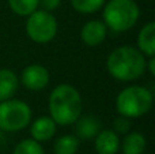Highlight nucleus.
<instances>
[{"label":"nucleus","mask_w":155,"mask_h":154,"mask_svg":"<svg viewBox=\"0 0 155 154\" xmlns=\"http://www.w3.org/2000/svg\"><path fill=\"white\" fill-rule=\"evenodd\" d=\"M105 3L106 0H71L74 10L80 14H84V15L99 11L104 7Z\"/></svg>","instance_id":"f3484780"},{"label":"nucleus","mask_w":155,"mask_h":154,"mask_svg":"<svg viewBox=\"0 0 155 154\" xmlns=\"http://www.w3.org/2000/svg\"><path fill=\"white\" fill-rule=\"evenodd\" d=\"M49 113L57 126H70L82 113V95L74 86L61 83L49 95Z\"/></svg>","instance_id":"f03ea898"},{"label":"nucleus","mask_w":155,"mask_h":154,"mask_svg":"<svg viewBox=\"0 0 155 154\" xmlns=\"http://www.w3.org/2000/svg\"><path fill=\"white\" fill-rule=\"evenodd\" d=\"M19 86V78L11 70H0V102L14 97Z\"/></svg>","instance_id":"ddd939ff"},{"label":"nucleus","mask_w":155,"mask_h":154,"mask_svg":"<svg viewBox=\"0 0 155 154\" xmlns=\"http://www.w3.org/2000/svg\"><path fill=\"white\" fill-rule=\"evenodd\" d=\"M75 134L78 139L83 141H90L97 136V134L102 130V122L99 117L94 115H86L79 116V119L75 123Z\"/></svg>","instance_id":"1a4fd4ad"},{"label":"nucleus","mask_w":155,"mask_h":154,"mask_svg":"<svg viewBox=\"0 0 155 154\" xmlns=\"http://www.w3.org/2000/svg\"><path fill=\"white\" fill-rule=\"evenodd\" d=\"M146 56L137 48L124 45L116 48L107 56L106 68L112 78L120 82L139 79L146 71Z\"/></svg>","instance_id":"f257e3e1"},{"label":"nucleus","mask_w":155,"mask_h":154,"mask_svg":"<svg viewBox=\"0 0 155 154\" xmlns=\"http://www.w3.org/2000/svg\"><path fill=\"white\" fill-rule=\"evenodd\" d=\"M79 149V139L75 135H63L53 145L54 154H76Z\"/></svg>","instance_id":"2eb2a0df"},{"label":"nucleus","mask_w":155,"mask_h":154,"mask_svg":"<svg viewBox=\"0 0 155 154\" xmlns=\"http://www.w3.org/2000/svg\"><path fill=\"white\" fill-rule=\"evenodd\" d=\"M146 68H148L151 75H155V59H154V56H150L148 63H146Z\"/></svg>","instance_id":"412c9836"},{"label":"nucleus","mask_w":155,"mask_h":154,"mask_svg":"<svg viewBox=\"0 0 155 154\" xmlns=\"http://www.w3.org/2000/svg\"><path fill=\"white\" fill-rule=\"evenodd\" d=\"M0 145H2V132H0Z\"/></svg>","instance_id":"4be33fe9"},{"label":"nucleus","mask_w":155,"mask_h":154,"mask_svg":"<svg viewBox=\"0 0 155 154\" xmlns=\"http://www.w3.org/2000/svg\"><path fill=\"white\" fill-rule=\"evenodd\" d=\"M21 82L26 89L40 92L49 83V71L41 64H30L22 71Z\"/></svg>","instance_id":"0eeeda50"},{"label":"nucleus","mask_w":155,"mask_h":154,"mask_svg":"<svg viewBox=\"0 0 155 154\" xmlns=\"http://www.w3.org/2000/svg\"><path fill=\"white\" fill-rule=\"evenodd\" d=\"M38 3H40L41 8L45 11H54L56 8L60 7V4H61V0H38Z\"/></svg>","instance_id":"aec40b11"},{"label":"nucleus","mask_w":155,"mask_h":154,"mask_svg":"<svg viewBox=\"0 0 155 154\" xmlns=\"http://www.w3.org/2000/svg\"><path fill=\"white\" fill-rule=\"evenodd\" d=\"M107 27L104 22L101 21H88L83 25L80 30V38L82 41L88 46H98L102 44L106 38Z\"/></svg>","instance_id":"6e6552de"},{"label":"nucleus","mask_w":155,"mask_h":154,"mask_svg":"<svg viewBox=\"0 0 155 154\" xmlns=\"http://www.w3.org/2000/svg\"><path fill=\"white\" fill-rule=\"evenodd\" d=\"M12 154H45L40 142L34 139H23L15 146Z\"/></svg>","instance_id":"a211bd4d"},{"label":"nucleus","mask_w":155,"mask_h":154,"mask_svg":"<svg viewBox=\"0 0 155 154\" xmlns=\"http://www.w3.org/2000/svg\"><path fill=\"white\" fill-rule=\"evenodd\" d=\"M31 122V108L25 101L5 100L0 102V131L15 132Z\"/></svg>","instance_id":"39448f33"},{"label":"nucleus","mask_w":155,"mask_h":154,"mask_svg":"<svg viewBox=\"0 0 155 154\" xmlns=\"http://www.w3.org/2000/svg\"><path fill=\"white\" fill-rule=\"evenodd\" d=\"M57 19L53 14L45 10H35L27 16L26 33L30 40L37 44H46L57 34Z\"/></svg>","instance_id":"423d86ee"},{"label":"nucleus","mask_w":155,"mask_h":154,"mask_svg":"<svg viewBox=\"0 0 155 154\" xmlns=\"http://www.w3.org/2000/svg\"><path fill=\"white\" fill-rule=\"evenodd\" d=\"M137 49L146 56L155 55V23L148 22L140 29L137 35Z\"/></svg>","instance_id":"f8f14e48"},{"label":"nucleus","mask_w":155,"mask_h":154,"mask_svg":"<svg viewBox=\"0 0 155 154\" xmlns=\"http://www.w3.org/2000/svg\"><path fill=\"white\" fill-rule=\"evenodd\" d=\"M154 95L151 90L143 86H128L123 89L116 98V109L118 115L128 119H137L151 111Z\"/></svg>","instance_id":"20e7f679"},{"label":"nucleus","mask_w":155,"mask_h":154,"mask_svg":"<svg viewBox=\"0 0 155 154\" xmlns=\"http://www.w3.org/2000/svg\"><path fill=\"white\" fill-rule=\"evenodd\" d=\"M147 146L144 135L137 131L125 134V138L123 141V145H120L124 154H143Z\"/></svg>","instance_id":"4468645a"},{"label":"nucleus","mask_w":155,"mask_h":154,"mask_svg":"<svg viewBox=\"0 0 155 154\" xmlns=\"http://www.w3.org/2000/svg\"><path fill=\"white\" fill-rule=\"evenodd\" d=\"M11 11L19 16H29L35 10H38V0H8Z\"/></svg>","instance_id":"dca6fc26"},{"label":"nucleus","mask_w":155,"mask_h":154,"mask_svg":"<svg viewBox=\"0 0 155 154\" xmlns=\"http://www.w3.org/2000/svg\"><path fill=\"white\" fill-rule=\"evenodd\" d=\"M57 124L51 116H41L31 123L30 135L37 142H46L54 136Z\"/></svg>","instance_id":"9b49d317"},{"label":"nucleus","mask_w":155,"mask_h":154,"mask_svg":"<svg viewBox=\"0 0 155 154\" xmlns=\"http://www.w3.org/2000/svg\"><path fill=\"white\" fill-rule=\"evenodd\" d=\"M113 131L118 135H125L131 131V119L125 116H118L113 123Z\"/></svg>","instance_id":"6ab92c4d"},{"label":"nucleus","mask_w":155,"mask_h":154,"mask_svg":"<svg viewBox=\"0 0 155 154\" xmlns=\"http://www.w3.org/2000/svg\"><path fill=\"white\" fill-rule=\"evenodd\" d=\"M94 139L95 152L98 154H117L120 150V136L113 130H101Z\"/></svg>","instance_id":"9d476101"},{"label":"nucleus","mask_w":155,"mask_h":154,"mask_svg":"<svg viewBox=\"0 0 155 154\" xmlns=\"http://www.w3.org/2000/svg\"><path fill=\"white\" fill-rule=\"evenodd\" d=\"M104 23L114 33L131 30L137 23L140 8L135 0H109L104 4Z\"/></svg>","instance_id":"7ed1b4c3"}]
</instances>
